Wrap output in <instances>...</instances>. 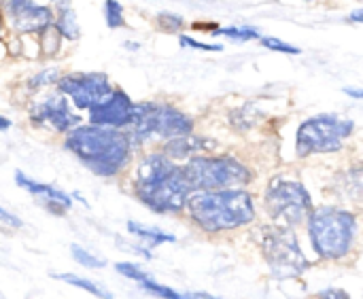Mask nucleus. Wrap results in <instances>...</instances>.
Masks as SVG:
<instances>
[{
	"instance_id": "16",
	"label": "nucleus",
	"mask_w": 363,
	"mask_h": 299,
	"mask_svg": "<svg viewBox=\"0 0 363 299\" xmlns=\"http://www.w3.org/2000/svg\"><path fill=\"white\" fill-rule=\"evenodd\" d=\"M332 193L345 204H359L363 193V170L355 162L353 166L340 170L332 181Z\"/></svg>"
},
{
	"instance_id": "7",
	"label": "nucleus",
	"mask_w": 363,
	"mask_h": 299,
	"mask_svg": "<svg viewBox=\"0 0 363 299\" xmlns=\"http://www.w3.org/2000/svg\"><path fill=\"white\" fill-rule=\"evenodd\" d=\"M257 247L277 281L302 278L313 268V259L306 255L296 230L268 223L257 234Z\"/></svg>"
},
{
	"instance_id": "36",
	"label": "nucleus",
	"mask_w": 363,
	"mask_h": 299,
	"mask_svg": "<svg viewBox=\"0 0 363 299\" xmlns=\"http://www.w3.org/2000/svg\"><path fill=\"white\" fill-rule=\"evenodd\" d=\"M11 125H13V123H11V119H9V117H4V115H0V132H6Z\"/></svg>"
},
{
	"instance_id": "28",
	"label": "nucleus",
	"mask_w": 363,
	"mask_h": 299,
	"mask_svg": "<svg viewBox=\"0 0 363 299\" xmlns=\"http://www.w3.org/2000/svg\"><path fill=\"white\" fill-rule=\"evenodd\" d=\"M259 45H264L266 49H272V51H281V53H289V55H298L300 49L296 45H289L281 38H274V36H259Z\"/></svg>"
},
{
	"instance_id": "17",
	"label": "nucleus",
	"mask_w": 363,
	"mask_h": 299,
	"mask_svg": "<svg viewBox=\"0 0 363 299\" xmlns=\"http://www.w3.org/2000/svg\"><path fill=\"white\" fill-rule=\"evenodd\" d=\"M125 234L132 236L138 244H143L149 251L160 249L164 244H174L177 242L174 234H170L166 230H160V227H153V225H147V223H140V221H134V219H130L125 223Z\"/></svg>"
},
{
	"instance_id": "25",
	"label": "nucleus",
	"mask_w": 363,
	"mask_h": 299,
	"mask_svg": "<svg viewBox=\"0 0 363 299\" xmlns=\"http://www.w3.org/2000/svg\"><path fill=\"white\" fill-rule=\"evenodd\" d=\"M115 272H117L119 276H125L128 281H134L136 285L143 283L147 276H151V274L143 268V264H134V261H119V264H115Z\"/></svg>"
},
{
	"instance_id": "32",
	"label": "nucleus",
	"mask_w": 363,
	"mask_h": 299,
	"mask_svg": "<svg viewBox=\"0 0 363 299\" xmlns=\"http://www.w3.org/2000/svg\"><path fill=\"white\" fill-rule=\"evenodd\" d=\"M0 223L6 225V227H11V230H19V227L23 225L19 217H15L13 213H9V210L2 208V206H0Z\"/></svg>"
},
{
	"instance_id": "26",
	"label": "nucleus",
	"mask_w": 363,
	"mask_h": 299,
	"mask_svg": "<svg viewBox=\"0 0 363 299\" xmlns=\"http://www.w3.org/2000/svg\"><path fill=\"white\" fill-rule=\"evenodd\" d=\"M104 19H106V26L113 30L123 28V23H125L123 6L117 0H104Z\"/></svg>"
},
{
	"instance_id": "18",
	"label": "nucleus",
	"mask_w": 363,
	"mask_h": 299,
	"mask_svg": "<svg viewBox=\"0 0 363 299\" xmlns=\"http://www.w3.org/2000/svg\"><path fill=\"white\" fill-rule=\"evenodd\" d=\"M51 278H55V281H60V283H64V285L77 287V289L89 293L91 298L113 299V293H111L104 285H100V283H96V281H91V278H85V276H79V274H72V272H62V274H51Z\"/></svg>"
},
{
	"instance_id": "12",
	"label": "nucleus",
	"mask_w": 363,
	"mask_h": 299,
	"mask_svg": "<svg viewBox=\"0 0 363 299\" xmlns=\"http://www.w3.org/2000/svg\"><path fill=\"white\" fill-rule=\"evenodd\" d=\"M89 123L100 128H113V130H125L134 115V100L123 91L121 87H113L111 94L91 106L89 111Z\"/></svg>"
},
{
	"instance_id": "8",
	"label": "nucleus",
	"mask_w": 363,
	"mask_h": 299,
	"mask_svg": "<svg viewBox=\"0 0 363 299\" xmlns=\"http://www.w3.org/2000/svg\"><path fill=\"white\" fill-rule=\"evenodd\" d=\"M264 213L272 225L298 230L304 227L315 208L311 189L289 176H272L264 189Z\"/></svg>"
},
{
	"instance_id": "1",
	"label": "nucleus",
	"mask_w": 363,
	"mask_h": 299,
	"mask_svg": "<svg viewBox=\"0 0 363 299\" xmlns=\"http://www.w3.org/2000/svg\"><path fill=\"white\" fill-rule=\"evenodd\" d=\"M64 149L91 174L100 179L121 176L134 157V147L123 130L100 125H77L64 138Z\"/></svg>"
},
{
	"instance_id": "2",
	"label": "nucleus",
	"mask_w": 363,
	"mask_h": 299,
	"mask_svg": "<svg viewBox=\"0 0 363 299\" xmlns=\"http://www.w3.org/2000/svg\"><path fill=\"white\" fill-rule=\"evenodd\" d=\"M132 196L153 215L172 217L185 213L191 189L183 179L181 164H174L160 151H153L136 166Z\"/></svg>"
},
{
	"instance_id": "21",
	"label": "nucleus",
	"mask_w": 363,
	"mask_h": 299,
	"mask_svg": "<svg viewBox=\"0 0 363 299\" xmlns=\"http://www.w3.org/2000/svg\"><path fill=\"white\" fill-rule=\"evenodd\" d=\"M138 287H140L145 293H149V295H153V298L157 299H194L191 298V293H181V291H177V289H172V287H168V285L157 283L153 276H147L143 283H138Z\"/></svg>"
},
{
	"instance_id": "13",
	"label": "nucleus",
	"mask_w": 363,
	"mask_h": 299,
	"mask_svg": "<svg viewBox=\"0 0 363 299\" xmlns=\"http://www.w3.org/2000/svg\"><path fill=\"white\" fill-rule=\"evenodd\" d=\"M15 185L19 189H23L26 193H30L53 217H66L70 213V208L74 206V198L70 193H66L64 189H60L51 183H40L36 179L23 174L21 170L15 172Z\"/></svg>"
},
{
	"instance_id": "3",
	"label": "nucleus",
	"mask_w": 363,
	"mask_h": 299,
	"mask_svg": "<svg viewBox=\"0 0 363 299\" xmlns=\"http://www.w3.org/2000/svg\"><path fill=\"white\" fill-rule=\"evenodd\" d=\"M308 247L319 261L342 264L357 255L362 221L345 204H319L304 223Z\"/></svg>"
},
{
	"instance_id": "10",
	"label": "nucleus",
	"mask_w": 363,
	"mask_h": 299,
	"mask_svg": "<svg viewBox=\"0 0 363 299\" xmlns=\"http://www.w3.org/2000/svg\"><path fill=\"white\" fill-rule=\"evenodd\" d=\"M55 85L57 91L79 111H89L113 89L111 79L104 72H70L60 77Z\"/></svg>"
},
{
	"instance_id": "15",
	"label": "nucleus",
	"mask_w": 363,
	"mask_h": 299,
	"mask_svg": "<svg viewBox=\"0 0 363 299\" xmlns=\"http://www.w3.org/2000/svg\"><path fill=\"white\" fill-rule=\"evenodd\" d=\"M213 140L206 138V136H200V134H187V136H179V138H172V140H166L164 147H162V155H166L170 162L174 164H185L187 159L191 157H198V155H206L208 151H213Z\"/></svg>"
},
{
	"instance_id": "19",
	"label": "nucleus",
	"mask_w": 363,
	"mask_h": 299,
	"mask_svg": "<svg viewBox=\"0 0 363 299\" xmlns=\"http://www.w3.org/2000/svg\"><path fill=\"white\" fill-rule=\"evenodd\" d=\"M262 119H264V111H259L257 104H253V102H247V104L230 111V125L236 132H249L255 125H259Z\"/></svg>"
},
{
	"instance_id": "31",
	"label": "nucleus",
	"mask_w": 363,
	"mask_h": 299,
	"mask_svg": "<svg viewBox=\"0 0 363 299\" xmlns=\"http://www.w3.org/2000/svg\"><path fill=\"white\" fill-rule=\"evenodd\" d=\"M315 299H353L351 298V293L349 291H345V289H340V287H325V289H321Z\"/></svg>"
},
{
	"instance_id": "33",
	"label": "nucleus",
	"mask_w": 363,
	"mask_h": 299,
	"mask_svg": "<svg viewBox=\"0 0 363 299\" xmlns=\"http://www.w3.org/2000/svg\"><path fill=\"white\" fill-rule=\"evenodd\" d=\"M345 94H347V96H351V98H357V100L363 98V91L359 89V87H345Z\"/></svg>"
},
{
	"instance_id": "6",
	"label": "nucleus",
	"mask_w": 363,
	"mask_h": 299,
	"mask_svg": "<svg viewBox=\"0 0 363 299\" xmlns=\"http://www.w3.org/2000/svg\"><path fill=\"white\" fill-rule=\"evenodd\" d=\"M183 179L194 191H215V189H238L249 187L255 179L249 164L234 155H198L181 164Z\"/></svg>"
},
{
	"instance_id": "5",
	"label": "nucleus",
	"mask_w": 363,
	"mask_h": 299,
	"mask_svg": "<svg viewBox=\"0 0 363 299\" xmlns=\"http://www.w3.org/2000/svg\"><path fill=\"white\" fill-rule=\"evenodd\" d=\"M196 121L185 111L166 102H134V115L125 125V136L132 147H143L153 140H172L191 134Z\"/></svg>"
},
{
	"instance_id": "27",
	"label": "nucleus",
	"mask_w": 363,
	"mask_h": 299,
	"mask_svg": "<svg viewBox=\"0 0 363 299\" xmlns=\"http://www.w3.org/2000/svg\"><path fill=\"white\" fill-rule=\"evenodd\" d=\"M40 34V51L45 53V55H53V53H57V49H60V32L55 30V26L51 23L49 28H45L43 32H38Z\"/></svg>"
},
{
	"instance_id": "4",
	"label": "nucleus",
	"mask_w": 363,
	"mask_h": 299,
	"mask_svg": "<svg viewBox=\"0 0 363 299\" xmlns=\"http://www.w3.org/2000/svg\"><path fill=\"white\" fill-rule=\"evenodd\" d=\"M183 215H187L198 232L219 236L253 225L257 221V206L253 193L245 187L194 191Z\"/></svg>"
},
{
	"instance_id": "37",
	"label": "nucleus",
	"mask_w": 363,
	"mask_h": 299,
	"mask_svg": "<svg viewBox=\"0 0 363 299\" xmlns=\"http://www.w3.org/2000/svg\"><path fill=\"white\" fill-rule=\"evenodd\" d=\"M0 36H2V15H0Z\"/></svg>"
},
{
	"instance_id": "24",
	"label": "nucleus",
	"mask_w": 363,
	"mask_h": 299,
	"mask_svg": "<svg viewBox=\"0 0 363 299\" xmlns=\"http://www.w3.org/2000/svg\"><path fill=\"white\" fill-rule=\"evenodd\" d=\"M57 79H60V72L55 68H45V70H40V72H36L34 77L28 79V89L30 91H40L45 87L55 85Z\"/></svg>"
},
{
	"instance_id": "14",
	"label": "nucleus",
	"mask_w": 363,
	"mask_h": 299,
	"mask_svg": "<svg viewBox=\"0 0 363 299\" xmlns=\"http://www.w3.org/2000/svg\"><path fill=\"white\" fill-rule=\"evenodd\" d=\"M6 15L19 34H38L53 23V11L34 0H6Z\"/></svg>"
},
{
	"instance_id": "30",
	"label": "nucleus",
	"mask_w": 363,
	"mask_h": 299,
	"mask_svg": "<svg viewBox=\"0 0 363 299\" xmlns=\"http://www.w3.org/2000/svg\"><path fill=\"white\" fill-rule=\"evenodd\" d=\"M179 43L183 45V47H187V49H200V51H223V47L221 45H208V43H200V40H196V38H191V36H179Z\"/></svg>"
},
{
	"instance_id": "20",
	"label": "nucleus",
	"mask_w": 363,
	"mask_h": 299,
	"mask_svg": "<svg viewBox=\"0 0 363 299\" xmlns=\"http://www.w3.org/2000/svg\"><path fill=\"white\" fill-rule=\"evenodd\" d=\"M55 30L60 32V36L68 38V40H77L79 38V19H77V13L70 9V6H60V13H57V19L53 21Z\"/></svg>"
},
{
	"instance_id": "23",
	"label": "nucleus",
	"mask_w": 363,
	"mask_h": 299,
	"mask_svg": "<svg viewBox=\"0 0 363 299\" xmlns=\"http://www.w3.org/2000/svg\"><path fill=\"white\" fill-rule=\"evenodd\" d=\"M213 34H219V36H228L232 40H259V32L255 28H249V26H230V28H217L213 30Z\"/></svg>"
},
{
	"instance_id": "34",
	"label": "nucleus",
	"mask_w": 363,
	"mask_h": 299,
	"mask_svg": "<svg viewBox=\"0 0 363 299\" xmlns=\"http://www.w3.org/2000/svg\"><path fill=\"white\" fill-rule=\"evenodd\" d=\"M363 17V11L362 9H355V13H351L349 17H347V21H353V23H359Z\"/></svg>"
},
{
	"instance_id": "11",
	"label": "nucleus",
	"mask_w": 363,
	"mask_h": 299,
	"mask_svg": "<svg viewBox=\"0 0 363 299\" xmlns=\"http://www.w3.org/2000/svg\"><path fill=\"white\" fill-rule=\"evenodd\" d=\"M28 117L34 128L51 130L57 134H68L70 130L81 125V117L74 113L72 104L60 91L36 98L28 111Z\"/></svg>"
},
{
	"instance_id": "22",
	"label": "nucleus",
	"mask_w": 363,
	"mask_h": 299,
	"mask_svg": "<svg viewBox=\"0 0 363 299\" xmlns=\"http://www.w3.org/2000/svg\"><path fill=\"white\" fill-rule=\"evenodd\" d=\"M70 255H72V259H74L79 266H83V268H87V270H102V268L106 266V261H104L102 257H98L96 253H91L89 249H85V247H81V244H72V247H70Z\"/></svg>"
},
{
	"instance_id": "29",
	"label": "nucleus",
	"mask_w": 363,
	"mask_h": 299,
	"mask_svg": "<svg viewBox=\"0 0 363 299\" xmlns=\"http://www.w3.org/2000/svg\"><path fill=\"white\" fill-rule=\"evenodd\" d=\"M157 23H160L164 30H181V28H183V17L177 15V13L164 11V13L157 15Z\"/></svg>"
},
{
	"instance_id": "9",
	"label": "nucleus",
	"mask_w": 363,
	"mask_h": 299,
	"mask_svg": "<svg viewBox=\"0 0 363 299\" xmlns=\"http://www.w3.org/2000/svg\"><path fill=\"white\" fill-rule=\"evenodd\" d=\"M355 121L338 113H321L300 123L296 132V155L300 159L313 155L338 153L355 134Z\"/></svg>"
},
{
	"instance_id": "35",
	"label": "nucleus",
	"mask_w": 363,
	"mask_h": 299,
	"mask_svg": "<svg viewBox=\"0 0 363 299\" xmlns=\"http://www.w3.org/2000/svg\"><path fill=\"white\" fill-rule=\"evenodd\" d=\"M191 298L194 299H221V298H217V295H211V293H206V291H196V293H191Z\"/></svg>"
}]
</instances>
